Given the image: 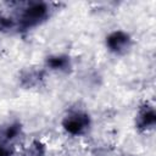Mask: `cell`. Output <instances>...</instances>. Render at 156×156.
<instances>
[{
    "mask_svg": "<svg viewBox=\"0 0 156 156\" xmlns=\"http://www.w3.org/2000/svg\"><path fill=\"white\" fill-rule=\"evenodd\" d=\"M50 7L45 2H30L28 4L17 22V27L21 29H28L44 22L49 17Z\"/></svg>",
    "mask_w": 156,
    "mask_h": 156,
    "instance_id": "1",
    "label": "cell"
},
{
    "mask_svg": "<svg viewBox=\"0 0 156 156\" xmlns=\"http://www.w3.org/2000/svg\"><path fill=\"white\" fill-rule=\"evenodd\" d=\"M90 126V117L84 112H72L62 121L63 129L72 135H82Z\"/></svg>",
    "mask_w": 156,
    "mask_h": 156,
    "instance_id": "2",
    "label": "cell"
},
{
    "mask_svg": "<svg viewBox=\"0 0 156 156\" xmlns=\"http://www.w3.org/2000/svg\"><path fill=\"white\" fill-rule=\"evenodd\" d=\"M130 37L128 33L123 30H115L110 33L106 38V46L108 48L110 51L115 54H122L128 50L130 46Z\"/></svg>",
    "mask_w": 156,
    "mask_h": 156,
    "instance_id": "3",
    "label": "cell"
},
{
    "mask_svg": "<svg viewBox=\"0 0 156 156\" xmlns=\"http://www.w3.org/2000/svg\"><path fill=\"white\" fill-rule=\"evenodd\" d=\"M155 123H156V113L154 107H150V106L141 107L135 119L136 128L140 130H146L149 128H152Z\"/></svg>",
    "mask_w": 156,
    "mask_h": 156,
    "instance_id": "4",
    "label": "cell"
},
{
    "mask_svg": "<svg viewBox=\"0 0 156 156\" xmlns=\"http://www.w3.org/2000/svg\"><path fill=\"white\" fill-rule=\"evenodd\" d=\"M46 66L54 71H67L71 67V61L66 55H52L46 58Z\"/></svg>",
    "mask_w": 156,
    "mask_h": 156,
    "instance_id": "5",
    "label": "cell"
},
{
    "mask_svg": "<svg viewBox=\"0 0 156 156\" xmlns=\"http://www.w3.org/2000/svg\"><path fill=\"white\" fill-rule=\"evenodd\" d=\"M22 156H46V147L39 140H33L23 151Z\"/></svg>",
    "mask_w": 156,
    "mask_h": 156,
    "instance_id": "6",
    "label": "cell"
},
{
    "mask_svg": "<svg viewBox=\"0 0 156 156\" xmlns=\"http://www.w3.org/2000/svg\"><path fill=\"white\" fill-rule=\"evenodd\" d=\"M43 74L40 71H35V69H29V71H26L22 77H21V80H22V84L24 87H33L35 84H38L41 79Z\"/></svg>",
    "mask_w": 156,
    "mask_h": 156,
    "instance_id": "7",
    "label": "cell"
},
{
    "mask_svg": "<svg viewBox=\"0 0 156 156\" xmlns=\"http://www.w3.org/2000/svg\"><path fill=\"white\" fill-rule=\"evenodd\" d=\"M17 27V22L6 15H0V30L1 32H10Z\"/></svg>",
    "mask_w": 156,
    "mask_h": 156,
    "instance_id": "8",
    "label": "cell"
},
{
    "mask_svg": "<svg viewBox=\"0 0 156 156\" xmlns=\"http://www.w3.org/2000/svg\"><path fill=\"white\" fill-rule=\"evenodd\" d=\"M20 133H21V124H20V123H12V124H10V126L5 129L4 135H5V138H6L7 140H12V139H15L16 136H18Z\"/></svg>",
    "mask_w": 156,
    "mask_h": 156,
    "instance_id": "9",
    "label": "cell"
},
{
    "mask_svg": "<svg viewBox=\"0 0 156 156\" xmlns=\"http://www.w3.org/2000/svg\"><path fill=\"white\" fill-rule=\"evenodd\" d=\"M0 156H11V150L1 143H0Z\"/></svg>",
    "mask_w": 156,
    "mask_h": 156,
    "instance_id": "10",
    "label": "cell"
}]
</instances>
